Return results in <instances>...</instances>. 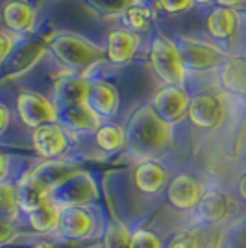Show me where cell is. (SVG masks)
<instances>
[{
    "label": "cell",
    "instance_id": "cell-27",
    "mask_svg": "<svg viewBox=\"0 0 246 248\" xmlns=\"http://www.w3.org/2000/svg\"><path fill=\"white\" fill-rule=\"evenodd\" d=\"M104 248H130V233L119 224H109L106 230Z\"/></svg>",
    "mask_w": 246,
    "mask_h": 248
},
{
    "label": "cell",
    "instance_id": "cell-34",
    "mask_svg": "<svg viewBox=\"0 0 246 248\" xmlns=\"http://www.w3.org/2000/svg\"><path fill=\"white\" fill-rule=\"evenodd\" d=\"M218 6H222V8H230V10L233 11H239L246 8V0H215Z\"/></svg>",
    "mask_w": 246,
    "mask_h": 248
},
{
    "label": "cell",
    "instance_id": "cell-6",
    "mask_svg": "<svg viewBox=\"0 0 246 248\" xmlns=\"http://www.w3.org/2000/svg\"><path fill=\"white\" fill-rule=\"evenodd\" d=\"M96 198H98V191L91 176L83 174V172H74L52 191L48 200L54 202L60 209H63V207L89 206Z\"/></svg>",
    "mask_w": 246,
    "mask_h": 248
},
{
    "label": "cell",
    "instance_id": "cell-8",
    "mask_svg": "<svg viewBox=\"0 0 246 248\" xmlns=\"http://www.w3.org/2000/svg\"><path fill=\"white\" fill-rule=\"evenodd\" d=\"M191 94L184 85H163L152 96V109L167 124H178L187 117Z\"/></svg>",
    "mask_w": 246,
    "mask_h": 248
},
{
    "label": "cell",
    "instance_id": "cell-36",
    "mask_svg": "<svg viewBox=\"0 0 246 248\" xmlns=\"http://www.w3.org/2000/svg\"><path fill=\"white\" fill-rule=\"evenodd\" d=\"M237 193H239L241 200L246 202V172H243L241 178H239V182H237Z\"/></svg>",
    "mask_w": 246,
    "mask_h": 248
},
{
    "label": "cell",
    "instance_id": "cell-37",
    "mask_svg": "<svg viewBox=\"0 0 246 248\" xmlns=\"http://www.w3.org/2000/svg\"><path fill=\"white\" fill-rule=\"evenodd\" d=\"M31 248H58V245H54V243H48V241H43V243H37V245H33Z\"/></svg>",
    "mask_w": 246,
    "mask_h": 248
},
{
    "label": "cell",
    "instance_id": "cell-31",
    "mask_svg": "<svg viewBox=\"0 0 246 248\" xmlns=\"http://www.w3.org/2000/svg\"><path fill=\"white\" fill-rule=\"evenodd\" d=\"M13 46H15L13 35H10L8 31H0V63H4L8 60V56L11 54Z\"/></svg>",
    "mask_w": 246,
    "mask_h": 248
},
{
    "label": "cell",
    "instance_id": "cell-21",
    "mask_svg": "<svg viewBox=\"0 0 246 248\" xmlns=\"http://www.w3.org/2000/svg\"><path fill=\"white\" fill-rule=\"evenodd\" d=\"M94 143L104 154H117L126 146V128L119 123L106 121L94 130Z\"/></svg>",
    "mask_w": 246,
    "mask_h": 248
},
{
    "label": "cell",
    "instance_id": "cell-28",
    "mask_svg": "<svg viewBox=\"0 0 246 248\" xmlns=\"http://www.w3.org/2000/svg\"><path fill=\"white\" fill-rule=\"evenodd\" d=\"M91 2L106 15H123L135 0H91Z\"/></svg>",
    "mask_w": 246,
    "mask_h": 248
},
{
    "label": "cell",
    "instance_id": "cell-18",
    "mask_svg": "<svg viewBox=\"0 0 246 248\" xmlns=\"http://www.w3.org/2000/svg\"><path fill=\"white\" fill-rule=\"evenodd\" d=\"M58 123L62 124L67 132H92L102 124V119L83 104H74V106H65L58 109Z\"/></svg>",
    "mask_w": 246,
    "mask_h": 248
},
{
    "label": "cell",
    "instance_id": "cell-20",
    "mask_svg": "<svg viewBox=\"0 0 246 248\" xmlns=\"http://www.w3.org/2000/svg\"><path fill=\"white\" fill-rule=\"evenodd\" d=\"M239 22H241L239 11L215 6L205 17V30L216 41H228L235 35Z\"/></svg>",
    "mask_w": 246,
    "mask_h": 248
},
{
    "label": "cell",
    "instance_id": "cell-3",
    "mask_svg": "<svg viewBox=\"0 0 246 248\" xmlns=\"http://www.w3.org/2000/svg\"><path fill=\"white\" fill-rule=\"evenodd\" d=\"M150 65L154 74L165 85H185L187 71L176 43L165 35H157L150 43Z\"/></svg>",
    "mask_w": 246,
    "mask_h": 248
},
{
    "label": "cell",
    "instance_id": "cell-38",
    "mask_svg": "<svg viewBox=\"0 0 246 248\" xmlns=\"http://www.w3.org/2000/svg\"><path fill=\"white\" fill-rule=\"evenodd\" d=\"M215 0H195V4H202V6H207V4H213Z\"/></svg>",
    "mask_w": 246,
    "mask_h": 248
},
{
    "label": "cell",
    "instance_id": "cell-11",
    "mask_svg": "<svg viewBox=\"0 0 246 248\" xmlns=\"http://www.w3.org/2000/svg\"><path fill=\"white\" fill-rule=\"evenodd\" d=\"M91 89V80L87 76L76 73H63L54 78L52 82V102L56 108L74 106V104L87 102Z\"/></svg>",
    "mask_w": 246,
    "mask_h": 248
},
{
    "label": "cell",
    "instance_id": "cell-29",
    "mask_svg": "<svg viewBox=\"0 0 246 248\" xmlns=\"http://www.w3.org/2000/svg\"><path fill=\"white\" fill-rule=\"evenodd\" d=\"M157 6L169 15H180L191 10L195 6V0H157Z\"/></svg>",
    "mask_w": 246,
    "mask_h": 248
},
{
    "label": "cell",
    "instance_id": "cell-2",
    "mask_svg": "<svg viewBox=\"0 0 246 248\" xmlns=\"http://www.w3.org/2000/svg\"><path fill=\"white\" fill-rule=\"evenodd\" d=\"M46 48L54 58L69 69V73L85 76V71L104 60V48L89 41L87 37L72 31H56L46 39Z\"/></svg>",
    "mask_w": 246,
    "mask_h": 248
},
{
    "label": "cell",
    "instance_id": "cell-13",
    "mask_svg": "<svg viewBox=\"0 0 246 248\" xmlns=\"http://www.w3.org/2000/svg\"><path fill=\"white\" fill-rule=\"evenodd\" d=\"M141 45V35L128 28H115L108 33L106 45H104V58L106 62L115 65V67H123L134 60V56L139 50Z\"/></svg>",
    "mask_w": 246,
    "mask_h": 248
},
{
    "label": "cell",
    "instance_id": "cell-25",
    "mask_svg": "<svg viewBox=\"0 0 246 248\" xmlns=\"http://www.w3.org/2000/svg\"><path fill=\"white\" fill-rule=\"evenodd\" d=\"M19 191L11 182H0V218L13 222L19 215Z\"/></svg>",
    "mask_w": 246,
    "mask_h": 248
},
{
    "label": "cell",
    "instance_id": "cell-15",
    "mask_svg": "<svg viewBox=\"0 0 246 248\" xmlns=\"http://www.w3.org/2000/svg\"><path fill=\"white\" fill-rule=\"evenodd\" d=\"M2 24L13 37H24L33 30L35 10L28 0H8L2 6Z\"/></svg>",
    "mask_w": 246,
    "mask_h": 248
},
{
    "label": "cell",
    "instance_id": "cell-10",
    "mask_svg": "<svg viewBox=\"0 0 246 248\" xmlns=\"http://www.w3.org/2000/svg\"><path fill=\"white\" fill-rule=\"evenodd\" d=\"M96 217L87 206L63 207L60 209V224L58 232L65 239L82 241L96 235Z\"/></svg>",
    "mask_w": 246,
    "mask_h": 248
},
{
    "label": "cell",
    "instance_id": "cell-19",
    "mask_svg": "<svg viewBox=\"0 0 246 248\" xmlns=\"http://www.w3.org/2000/svg\"><path fill=\"white\" fill-rule=\"evenodd\" d=\"M216 74L226 93L246 96V56H228Z\"/></svg>",
    "mask_w": 246,
    "mask_h": 248
},
{
    "label": "cell",
    "instance_id": "cell-5",
    "mask_svg": "<svg viewBox=\"0 0 246 248\" xmlns=\"http://www.w3.org/2000/svg\"><path fill=\"white\" fill-rule=\"evenodd\" d=\"M228 108L222 98V94L211 93V91H202L191 96L189 100V109L187 117L191 124L198 130H216L220 124L224 123Z\"/></svg>",
    "mask_w": 246,
    "mask_h": 248
},
{
    "label": "cell",
    "instance_id": "cell-14",
    "mask_svg": "<svg viewBox=\"0 0 246 248\" xmlns=\"http://www.w3.org/2000/svg\"><path fill=\"white\" fill-rule=\"evenodd\" d=\"M195 213L202 224H220L231 217L233 198L222 189H204Z\"/></svg>",
    "mask_w": 246,
    "mask_h": 248
},
{
    "label": "cell",
    "instance_id": "cell-9",
    "mask_svg": "<svg viewBox=\"0 0 246 248\" xmlns=\"http://www.w3.org/2000/svg\"><path fill=\"white\" fill-rule=\"evenodd\" d=\"M31 146L41 157L48 161H58L69 152L71 137L60 123L43 124L31 130Z\"/></svg>",
    "mask_w": 246,
    "mask_h": 248
},
{
    "label": "cell",
    "instance_id": "cell-26",
    "mask_svg": "<svg viewBox=\"0 0 246 248\" xmlns=\"http://www.w3.org/2000/svg\"><path fill=\"white\" fill-rule=\"evenodd\" d=\"M130 248H165L161 237L150 230H135L130 233Z\"/></svg>",
    "mask_w": 246,
    "mask_h": 248
},
{
    "label": "cell",
    "instance_id": "cell-22",
    "mask_svg": "<svg viewBox=\"0 0 246 248\" xmlns=\"http://www.w3.org/2000/svg\"><path fill=\"white\" fill-rule=\"evenodd\" d=\"M45 48H46V45L37 41L24 43L19 48L13 46V50L8 56V60L4 62V65L10 71V74H21L22 71H26L28 67H31L33 63L37 62V58H41Z\"/></svg>",
    "mask_w": 246,
    "mask_h": 248
},
{
    "label": "cell",
    "instance_id": "cell-32",
    "mask_svg": "<svg viewBox=\"0 0 246 248\" xmlns=\"http://www.w3.org/2000/svg\"><path fill=\"white\" fill-rule=\"evenodd\" d=\"M15 235H17V230L13 226V222L0 218V247L11 243V241L15 239Z\"/></svg>",
    "mask_w": 246,
    "mask_h": 248
},
{
    "label": "cell",
    "instance_id": "cell-35",
    "mask_svg": "<svg viewBox=\"0 0 246 248\" xmlns=\"http://www.w3.org/2000/svg\"><path fill=\"white\" fill-rule=\"evenodd\" d=\"M8 174H10V159L8 155L0 152V182H6Z\"/></svg>",
    "mask_w": 246,
    "mask_h": 248
},
{
    "label": "cell",
    "instance_id": "cell-7",
    "mask_svg": "<svg viewBox=\"0 0 246 248\" xmlns=\"http://www.w3.org/2000/svg\"><path fill=\"white\" fill-rule=\"evenodd\" d=\"M17 113L24 126L28 128H39L43 124L58 123V108L52 102V98L37 91H21L17 94Z\"/></svg>",
    "mask_w": 246,
    "mask_h": 248
},
{
    "label": "cell",
    "instance_id": "cell-33",
    "mask_svg": "<svg viewBox=\"0 0 246 248\" xmlns=\"http://www.w3.org/2000/svg\"><path fill=\"white\" fill-rule=\"evenodd\" d=\"M10 121H11L10 109H8L4 104H0V135H2L4 132H6V130H8V126H10Z\"/></svg>",
    "mask_w": 246,
    "mask_h": 248
},
{
    "label": "cell",
    "instance_id": "cell-24",
    "mask_svg": "<svg viewBox=\"0 0 246 248\" xmlns=\"http://www.w3.org/2000/svg\"><path fill=\"white\" fill-rule=\"evenodd\" d=\"M123 22L124 28L135 31V33H143L152 24V10L146 4L135 0L134 4L123 13Z\"/></svg>",
    "mask_w": 246,
    "mask_h": 248
},
{
    "label": "cell",
    "instance_id": "cell-12",
    "mask_svg": "<svg viewBox=\"0 0 246 248\" xmlns=\"http://www.w3.org/2000/svg\"><path fill=\"white\" fill-rule=\"evenodd\" d=\"M204 184L189 172L176 174L167 186L169 204L180 211H195L204 195Z\"/></svg>",
    "mask_w": 246,
    "mask_h": 248
},
{
    "label": "cell",
    "instance_id": "cell-17",
    "mask_svg": "<svg viewBox=\"0 0 246 248\" xmlns=\"http://www.w3.org/2000/svg\"><path fill=\"white\" fill-rule=\"evenodd\" d=\"M87 106L91 108L100 119H111L119 111L121 94L119 89L108 80H91V89L87 96Z\"/></svg>",
    "mask_w": 246,
    "mask_h": 248
},
{
    "label": "cell",
    "instance_id": "cell-30",
    "mask_svg": "<svg viewBox=\"0 0 246 248\" xmlns=\"http://www.w3.org/2000/svg\"><path fill=\"white\" fill-rule=\"evenodd\" d=\"M165 248H200V241L193 232H180L169 241Z\"/></svg>",
    "mask_w": 246,
    "mask_h": 248
},
{
    "label": "cell",
    "instance_id": "cell-16",
    "mask_svg": "<svg viewBox=\"0 0 246 248\" xmlns=\"http://www.w3.org/2000/svg\"><path fill=\"white\" fill-rule=\"evenodd\" d=\"M170 182L169 169L157 159H143L134 169V184L143 195H157Z\"/></svg>",
    "mask_w": 246,
    "mask_h": 248
},
{
    "label": "cell",
    "instance_id": "cell-23",
    "mask_svg": "<svg viewBox=\"0 0 246 248\" xmlns=\"http://www.w3.org/2000/svg\"><path fill=\"white\" fill-rule=\"evenodd\" d=\"M28 224L31 230L39 232V233H54L58 232V224H60V207L54 202L46 200L45 204L33 209L28 213Z\"/></svg>",
    "mask_w": 246,
    "mask_h": 248
},
{
    "label": "cell",
    "instance_id": "cell-4",
    "mask_svg": "<svg viewBox=\"0 0 246 248\" xmlns=\"http://www.w3.org/2000/svg\"><path fill=\"white\" fill-rule=\"evenodd\" d=\"M182 62L187 73H211L218 71L220 65L226 62L228 54L220 46L211 45L202 39L184 37L176 43Z\"/></svg>",
    "mask_w": 246,
    "mask_h": 248
},
{
    "label": "cell",
    "instance_id": "cell-1",
    "mask_svg": "<svg viewBox=\"0 0 246 248\" xmlns=\"http://www.w3.org/2000/svg\"><path fill=\"white\" fill-rule=\"evenodd\" d=\"M126 128V145L146 159L165 152L172 143V126L161 121L152 106H143L130 117Z\"/></svg>",
    "mask_w": 246,
    "mask_h": 248
}]
</instances>
